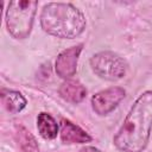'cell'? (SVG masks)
I'll return each instance as SVG.
<instances>
[{"label":"cell","instance_id":"obj_1","mask_svg":"<svg viewBox=\"0 0 152 152\" xmlns=\"http://www.w3.org/2000/svg\"><path fill=\"white\" fill-rule=\"evenodd\" d=\"M152 129V91H144L132 104L122 125L113 138L121 152H142Z\"/></svg>","mask_w":152,"mask_h":152},{"label":"cell","instance_id":"obj_2","mask_svg":"<svg viewBox=\"0 0 152 152\" xmlns=\"http://www.w3.org/2000/svg\"><path fill=\"white\" fill-rule=\"evenodd\" d=\"M86 25L82 11L70 2H48L40 13V27L56 38L74 39L82 34Z\"/></svg>","mask_w":152,"mask_h":152},{"label":"cell","instance_id":"obj_3","mask_svg":"<svg viewBox=\"0 0 152 152\" xmlns=\"http://www.w3.org/2000/svg\"><path fill=\"white\" fill-rule=\"evenodd\" d=\"M38 8V1L14 0L7 5L5 21L8 33L14 39H25L30 36L34 17Z\"/></svg>","mask_w":152,"mask_h":152},{"label":"cell","instance_id":"obj_4","mask_svg":"<svg viewBox=\"0 0 152 152\" xmlns=\"http://www.w3.org/2000/svg\"><path fill=\"white\" fill-rule=\"evenodd\" d=\"M89 63L93 72L107 81L124 78L128 69L127 62L113 51H100L91 56Z\"/></svg>","mask_w":152,"mask_h":152},{"label":"cell","instance_id":"obj_5","mask_svg":"<svg viewBox=\"0 0 152 152\" xmlns=\"http://www.w3.org/2000/svg\"><path fill=\"white\" fill-rule=\"evenodd\" d=\"M126 96V90L122 87H109L103 90L97 91L95 95L91 97V108L93 110L100 115L104 116L113 112L119 103L125 99Z\"/></svg>","mask_w":152,"mask_h":152},{"label":"cell","instance_id":"obj_6","mask_svg":"<svg viewBox=\"0 0 152 152\" xmlns=\"http://www.w3.org/2000/svg\"><path fill=\"white\" fill-rule=\"evenodd\" d=\"M83 50V44H77L63 50L56 58L55 71L57 76L63 80H70L77 70V63L80 55Z\"/></svg>","mask_w":152,"mask_h":152},{"label":"cell","instance_id":"obj_7","mask_svg":"<svg viewBox=\"0 0 152 152\" xmlns=\"http://www.w3.org/2000/svg\"><path fill=\"white\" fill-rule=\"evenodd\" d=\"M59 137L64 144H87L93 140L83 128L64 118L59 122Z\"/></svg>","mask_w":152,"mask_h":152},{"label":"cell","instance_id":"obj_8","mask_svg":"<svg viewBox=\"0 0 152 152\" xmlns=\"http://www.w3.org/2000/svg\"><path fill=\"white\" fill-rule=\"evenodd\" d=\"M58 94L59 96L69 102V103H80L82 102L88 91H87V88L80 82V81H76V80H65L61 86H59V89H58Z\"/></svg>","mask_w":152,"mask_h":152},{"label":"cell","instance_id":"obj_9","mask_svg":"<svg viewBox=\"0 0 152 152\" xmlns=\"http://www.w3.org/2000/svg\"><path fill=\"white\" fill-rule=\"evenodd\" d=\"M0 96H1V103L4 108L11 114H17L21 112L27 104L25 96L17 90L2 89Z\"/></svg>","mask_w":152,"mask_h":152},{"label":"cell","instance_id":"obj_10","mask_svg":"<svg viewBox=\"0 0 152 152\" xmlns=\"http://www.w3.org/2000/svg\"><path fill=\"white\" fill-rule=\"evenodd\" d=\"M37 129L42 138L46 140H52L59 133V125L52 115L42 112L37 116Z\"/></svg>","mask_w":152,"mask_h":152},{"label":"cell","instance_id":"obj_11","mask_svg":"<svg viewBox=\"0 0 152 152\" xmlns=\"http://www.w3.org/2000/svg\"><path fill=\"white\" fill-rule=\"evenodd\" d=\"M15 140L23 152H39V145L36 138L21 125L15 127Z\"/></svg>","mask_w":152,"mask_h":152},{"label":"cell","instance_id":"obj_12","mask_svg":"<svg viewBox=\"0 0 152 152\" xmlns=\"http://www.w3.org/2000/svg\"><path fill=\"white\" fill-rule=\"evenodd\" d=\"M80 152H102V151H100L99 148H96L94 146H84L80 150Z\"/></svg>","mask_w":152,"mask_h":152}]
</instances>
